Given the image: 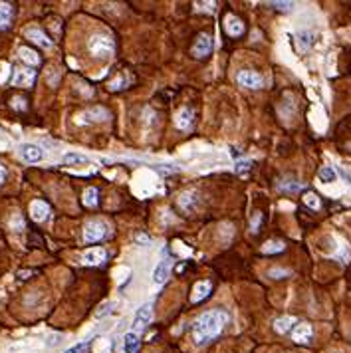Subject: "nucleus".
I'll use <instances>...</instances> for the list:
<instances>
[{"label": "nucleus", "mask_w": 351, "mask_h": 353, "mask_svg": "<svg viewBox=\"0 0 351 353\" xmlns=\"http://www.w3.org/2000/svg\"><path fill=\"white\" fill-rule=\"evenodd\" d=\"M90 345H92V341H79V343L68 347L64 353H85L87 349H90Z\"/></svg>", "instance_id": "c85d7f7f"}, {"label": "nucleus", "mask_w": 351, "mask_h": 353, "mask_svg": "<svg viewBox=\"0 0 351 353\" xmlns=\"http://www.w3.org/2000/svg\"><path fill=\"white\" fill-rule=\"evenodd\" d=\"M298 46H300V50H302V52L310 50V48L313 46V34H312V32H308V30L300 32V34H298Z\"/></svg>", "instance_id": "b1692460"}, {"label": "nucleus", "mask_w": 351, "mask_h": 353, "mask_svg": "<svg viewBox=\"0 0 351 353\" xmlns=\"http://www.w3.org/2000/svg\"><path fill=\"white\" fill-rule=\"evenodd\" d=\"M24 34H26L28 40H32V42L38 44L40 48H52V40L46 36L44 30H40V28H28Z\"/></svg>", "instance_id": "2eb2a0df"}, {"label": "nucleus", "mask_w": 351, "mask_h": 353, "mask_svg": "<svg viewBox=\"0 0 351 353\" xmlns=\"http://www.w3.org/2000/svg\"><path fill=\"white\" fill-rule=\"evenodd\" d=\"M224 30H226L228 36L238 38V36L244 34V24H242V20H240L238 16L226 14V16H224Z\"/></svg>", "instance_id": "9b49d317"}, {"label": "nucleus", "mask_w": 351, "mask_h": 353, "mask_svg": "<svg viewBox=\"0 0 351 353\" xmlns=\"http://www.w3.org/2000/svg\"><path fill=\"white\" fill-rule=\"evenodd\" d=\"M18 56L22 58V62L30 64V66H38V64H40V56H38V54H36L34 50L26 48V46H22V48L18 50Z\"/></svg>", "instance_id": "5701e85b"}, {"label": "nucleus", "mask_w": 351, "mask_h": 353, "mask_svg": "<svg viewBox=\"0 0 351 353\" xmlns=\"http://www.w3.org/2000/svg\"><path fill=\"white\" fill-rule=\"evenodd\" d=\"M34 79H36V72L32 70V68H18V70H14V74H12V83L14 85H22V87H30L32 83H34Z\"/></svg>", "instance_id": "1a4fd4ad"}, {"label": "nucleus", "mask_w": 351, "mask_h": 353, "mask_svg": "<svg viewBox=\"0 0 351 353\" xmlns=\"http://www.w3.org/2000/svg\"><path fill=\"white\" fill-rule=\"evenodd\" d=\"M236 83L240 87H246V90H260L264 85V78L254 70H242L236 74Z\"/></svg>", "instance_id": "39448f33"}, {"label": "nucleus", "mask_w": 351, "mask_h": 353, "mask_svg": "<svg viewBox=\"0 0 351 353\" xmlns=\"http://www.w3.org/2000/svg\"><path fill=\"white\" fill-rule=\"evenodd\" d=\"M109 119V111L105 107H92L87 109L85 113L78 115V123L83 125V123H98V121H105Z\"/></svg>", "instance_id": "423d86ee"}, {"label": "nucleus", "mask_w": 351, "mask_h": 353, "mask_svg": "<svg viewBox=\"0 0 351 353\" xmlns=\"http://www.w3.org/2000/svg\"><path fill=\"white\" fill-rule=\"evenodd\" d=\"M304 202L308 204L310 209H319V196L315 193H306L304 195Z\"/></svg>", "instance_id": "c756f323"}, {"label": "nucleus", "mask_w": 351, "mask_h": 353, "mask_svg": "<svg viewBox=\"0 0 351 353\" xmlns=\"http://www.w3.org/2000/svg\"><path fill=\"white\" fill-rule=\"evenodd\" d=\"M20 157L26 163H40L44 159V151L34 143H22L20 145Z\"/></svg>", "instance_id": "6e6552de"}, {"label": "nucleus", "mask_w": 351, "mask_h": 353, "mask_svg": "<svg viewBox=\"0 0 351 353\" xmlns=\"http://www.w3.org/2000/svg\"><path fill=\"white\" fill-rule=\"evenodd\" d=\"M4 179H6V169H4L2 165H0V185L4 183Z\"/></svg>", "instance_id": "4c0bfd02"}, {"label": "nucleus", "mask_w": 351, "mask_h": 353, "mask_svg": "<svg viewBox=\"0 0 351 353\" xmlns=\"http://www.w3.org/2000/svg\"><path fill=\"white\" fill-rule=\"evenodd\" d=\"M98 189H94V187H90V189H85V193H83V204L85 207H96L98 204Z\"/></svg>", "instance_id": "bb28decb"}, {"label": "nucleus", "mask_w": 351, "mask_h": 353, "mask_svg": "<svg viewBox=\"0 0 351 353\" xmlns=\"http://www.w3.org/2000/svg\"><path fill=\"white\" fill-rule=\"evenodd\" d=\"M211 292H213V284L209 280H202V282H196L195 288H193V296L191 300L196 304V302H202V300H207L211 296Z\"/></svg>", "instance_id": "4468645a"}, {"label": "nucleus", "mask_w": 351, "mask_h": 353, "mask_svg": "<svg viewBox=\"0 0 351 353\" xmlns=\"http://www.w3.org/2000/svg\"><path fill=\"white\" fill-rule=\"evenodd\" d=\"M139 349V335L135 332H127L123 337V351L125 353H137Z\"/></svg>", "instance_id": "4be33fe9"}, {"label": "nucleus", "mask_w": 351, "mask_h": 353, "mask_svg": "<svg viewBox=\"0 0 351 353\" xmlns=\"http://www.w3.org/2000/svg\"><path fill=\"white\" fill-rule=\"evenodd\" d=\"M196 202H198V195L195 191H187L179 196V204H181V209L185 213H193V209L196 207Z\"/></svg>", "instance_id": "a211bd4d"}, {"label": "nucleus", "mask_w": 351, "mask_h": 353, "mask_svg": "<svg viewBox=\"0 0 351 353\" xmlns=\"http://www.w3.org/2000/svg\"><path fill=\"white\" fill-rule=\"evenodd\" d=\"M195 123V111L191 107H181L175 115V125H177L181 131H189Z\"/></svg>", "instance_id": "9d476101"}, {"label": "nucleus", "mask_w": 351, "mask_h": 353, "mask_svg": "<svg viewBox=\"0 0 351 353\" xmlns=\"http://www.w3.org/2000/svg\"><path fill=\"white\" fill-rule=\"evenodd\" d=\"M87 50H90V54L94 58H99V60H109V58L113 56L115 44H113L111 36L98 32V34L90 36V40H87Z\"/></svg>", "instance_id": "f03ea898"}, {"label": "nucleus", "mask_w": 351, "mask_h": 353, "mask_svg": "<svg viewBox=\"0 0 351 353\" xmlns=\"http://www.w3.org/2000/svg\"><path fill=\"white\" fill-rule=\"evenodd\" d=\"M137 240H139V242H145V244H149V242H151V238L143 236V234H137Z\"/></svg>", "instance_id": "ea45409f"}, {"label": "nucleus", "mask_w": 351, "mask_h": 353, "mask_svg": "<svg viewBox=\"0 0 351 353\" xmlns=\"http://www.w3.org/2000/svg\"><path fill=\"white\" fill-rule=\"evenodd\" d=\"M32 274H34L32 270H20V272H18L16 276H18V280H26L28 276H32Z\"/></svg>", "instance_id": "c9c22d12"}, {"label": "nucleus", "mask_w": 351, "mask_h": 353, "mask_svg": "<svg viewBox=\"0 0 351 353\" xmlns=\"http://www.w3.org/2000/svg\"><path fill=\"white\" fill-rule=\"evenodd\" d=\"M105 260H107V252L103 248H90V250H85V254L81 258L85 266H99Z\"/></svg>", "instance_id": "ddd939ff"}, {"label": "nucleus", "mask_w": 351, "mask_h": 353, "mask_svg": "<svg viewBox=\"0 0 351 353\" xmlns=\"http://www.w3.org/2000/svg\"><path fill=\"white\" fill-rule=\"evenodd\" d=\"M10 228H12L14 232H20V230H24V220L20 218V215H14V216L10 218Z\"/></svg>", "instance_id": "473e14b6"}, {"label": "nucleus", "mask_w": 351, "mask_h": 353, "mask_svg": "<svg viewBox=\"0 0 351 353\" xmlns=\"http://www.w3.org/2000/svg\"><path fill=\"white\" fill-rule=\"evenodd\" d=\"M30 215H32V218H34L36 222H44V220H48V216H50V207H48L44 200H34V202L30 204Z\"/></svg>", "instance_id": "dca6fc26"}, {"label": "nucleus", "mask_w": 351, "mask_h": 353, "mask_svg": "<svg viewBox=\"0 0 351 353\" xmlns=\"http://www.w3.org/2000/svg\"><path fill=\"white\" fill-rule=\"evenodd\" d=\"M213 38L209 34H198L196 36V42L193 46V56L198 58V60H202V58H207L211 52H213Z\"/></svg>", "instance_id": "0eeeda50"}, {"label": "nucleus", "mask_w": 351, "mask_h": 353, "mask_svg": "<svg viewBox=\"0 0 351 353\" xmlns=\"http://www.w3.org/2000/svg\"><path fill=\"white\" fill-rule=\"evenodd\" d=\"M169 270H171V262L169 260H163L157 264V268L153 272V282L155 284H165V280L169 278Z\"/></svg>", "instance_id": "6ab92c4d"}, {"label": "nucleus", "mask_w": 351, "mask_h": 353, "mask_svg": "<svg viewBox=\"0 0 351 353\" xmlns=\"http://www.w3.org/2000/svg\"><path fill=\"white\" fill-rule=\"evenodd\" d=\"M228 314L224 310H211L200 314L193 323V339L196 347H202L211 343L214 337H218L228 323Z\"/></svg>", "instance_id": "f257e3e1"}, {"label": "nucleus", "mask_w": 351, "mask_h": 353, "mask_svg": "<svg viewBox=\"0 0 351 353\" xmlns=\"http://www.w3.org/2000/svg\"><path fill=\"white\" fill-rule=\"evenodd\" d=\"M12 16H14L12 6H10V4H6V2H0V30H4V28H8V26H10Z\"/></svg>", "instance_id": "412c9836"}, {"label": "nucleus", "mask_w": 351, "mask_h": 353, "mask_svg": "<svg viewBox=\"0 0 351 353\" xmlns=\"http://www.w3.org/2000/svg\"><path fill=\"white\" fill-rule=\"evenodd\" d=\"M292 272L290 270H286V268H272L270 272H268V278H274V280H280V278H288Z\"/></svg>", "instance_id": "2f4dec72"}, {"label": "nucleus", "mask_w": 351, "mask_h": 353, "mask_svg": "<svg viewBox=\"0 0 351 353\" xmlns=\"http://www.w3.org/2000/svg\"><path fill=\"white\" fill-rule=\"evenodd\" d=\"M109 308H111V304H105L103 308H99V312L96 314V317H103V315H107V314H109Z\"/></svg>", "instance_id": "f704fd0d"}, {"label": "nucleus", "mask_w": 351, "mask_h": 353, "mask_svg": "<svg viewBox=\"0 0 351 353\" xmlns=\"http://www.w3.org/2000/svg\"><path fill=\"white\" fill-rule=\"evenodd\" d=\"M317 176H319V181L321 183H333L337 179V173L332 169V167H321L317 171Z\"/></svg>", "instance_id": "393cba45"}, {"label": "nucleus", "mask_w": 351, "mask_h": 353, "mask_svg": "<svg viewBox=\"0 0 351 353\" xmlns=\"http://www.w3.org/2000/svg\"><path fill=\"white\" fill-rule=\"evenodd\" d=\"M312 337H313V330H312L310 323H296L294 330H292V339L296 343L306 345L312 341Z\"/></svg>", "instance_id": "f8f14e48"}, {"label": "nucleus", "mask_w": 351, "mask_h": 353, "mask_svg": "<svg viewBox=\"0 0 351 353\" xmlns=\"http://www.w3.org/2000/svg\"><path fill=\"white\" fill-rule=\"evenodd\" d=\"M151 319H153V306H151V304H143V306L135 312V315H133V330H131V332H135V333L139 335V333L151 323Z\"/></svg>", "instance_id": "20e7f679"}, {"label": "nucleus", "mask_w": 351, "mask_h": 353, "mask_svg": "<svg viewBox=\"0 0 351 353\" xmlns=\"http://www.w3.org/2000/svg\"><path fill=\"white\" fill-rule=\"evenodd\" d=\"M64 163H90V159H87L85 155H79V153H66L64 155Z\"/></svg>", "instance_id": "cd10ccee"}, {"label": "nucleus", "mask_w": 351, "mask_h": 353, "mask_svg": "<svg viewBox=\"0 0 351 353\" xmlns=\"http://www.w3.org/2000/svg\"><path fill=\"white\" fill-rule=\"evenodd\" d=\"M296 323H298V319H296L294 315H282V317H278V319L274 321V330H276L278 333H288V332L294 330Z\"/></svg>", "instance_id": "f3484780"}, {"label": "nucleus", "mask_w": 351, "mask_h": 353, "mask_svg": "<svg viewBox=\"0 0 351 353\" xmlns=\"http://www.w3.org/2000/svg\"><path fill=\"white\" fill-rule=\"evenodd\" d=\"M262 222V215L260 213H256V216H254V222H252V232H256V228H258V224Z\"/></svg>", "instance_id": "e433bc0d"}, {"label": "nucleus", "mask_w": 351, "mask_h": 353, "mask_svg": "<svg viewBox=\"0 0 351 353\" xmlns=\"http://www.w3.org/2000/svg\"><path fill=\"white\" fill-rule=\"evenodd\" d=\"M339 175L343 176V179H345V181H349V183H351V175H349L347 171H343V169H341V171H339Z\"/></svg>", "instance_id": "a19ab883"}, {"label": "nucleus", "mask_w": 351, "mask_h": 353, "mask_svg": "<svg viewBox=\"0 0 351 353\" xmlns=\"http://www.w3.org/2000/svg\"><path fill=\"white\" fill-rule=\"evenodd\" d=\"M250 167H252V161H250V159H244V161H236V165H234V173L242 175V173L250 171Z\"/></svg>", "instance_id": "7c9ffc66"}, {"label": "nucleus", "mask_w": 351, "mask_h": 353, "mask_svg": "<svg viewBox=\"0 0 351 353\" xmlns=\"http://www.w3.org/2000/svg\"><path fill=\"white\" fill-rule=\"evenodd\" d=\"M109 234V224L105 220H98V218H92L83 224V242L87 244H94V242H99L103 240Z\"/></svg>", "instance_id": "7ed1b4c3"}, {"label": "nucleus", "mask_w": 351, "mask_h": 353, "mask_svg": "<svg viewBox=\"0 0 351 353\" xmlns=\"http://www.w3.org/2000/svg\"><path fill=\"white\" fill-rule=\"evenodd\" d=\"M60 343V335H54V337H50V341H48V345H58Z\"/></svg>", "instance_id": "58836bf2"}, {"label": "nucleus", "mask_w": 351, "mask_h": 353, "mask_svg": "<svg viewBox=\"0 0 351 353\" xmlns=\"http://www.w3.org/2000/svg\"><path fill=\"white\" fill-rule=\"evenodd\" d=\"M284 248H286L284 242H280V240H270V242H266L264 246H262V252H264V254H276V252H284Z\"/></svg>", "instance_id": "a878e982"}, {"label": "nucleus", "mask_w": 351, "mask_h": 353, "mask_svg": "<svg viewBox=\"0 0 351 353\" xmlns=\"http://www.w3.org/2000/svg\"><path fill=\"white\" fill-rule=\"evenodd\" d=\"M306 189V185L304 183H300V181H292V179H284V181H280L278 183V191H282V193H300V191H304Z\"/></svg>", "instance_id": "aec40b11"}, {"label": "nucleus", "mask_w": 351, "mask_h": 353, "mask_svg": "<svg viewBox=\"0 0 351 353\" xmlns=\"http://www.w3.org/2000/svg\"><path fill=\"white\" fill-rule=\"evenodd\" d=\"M268 6H272V8H276V10L288 12V10L294 8V2H268Z\"/></svg>", "instance_id": "72a5a7b5"}]
</instances>
